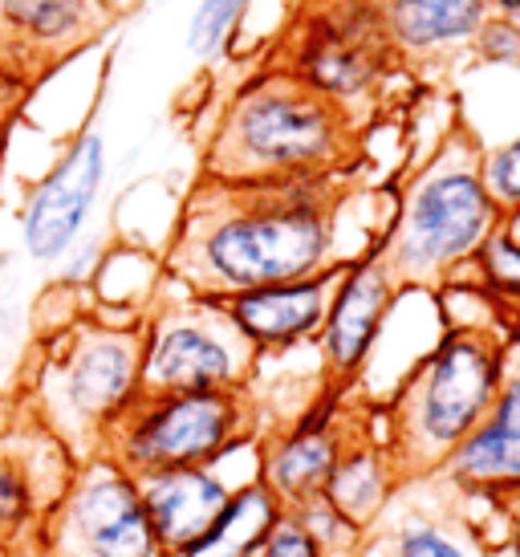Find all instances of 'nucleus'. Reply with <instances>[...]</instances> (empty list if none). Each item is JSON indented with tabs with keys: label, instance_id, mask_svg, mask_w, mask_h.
Segmentation results:
<instances>
[{
	"label": "nucleus",
	"instance_id": "f257e3e1",
	"mask_svg": "<svg viewBox=\"0 0 520 557\" xmlns=\"http://www.w3.org/2000/svg\"><path fill=\"white\" fill-rule=\"evenodd\" d=\"M358 171L306 184H220L199 175L163 252V277L196 297L318 277L362 252L342 245Z\"/></svg>",
	"mask_w": 520,
	"mask_h": 557
},
{
	"label": "nucleus",
	"instance_id": "f03ea898",
	"mask_svg": "<svg viewBox=\"0 0 520 557\" xmlns=\"http://www.w3.org/2000/svg\"><path fill=\"white\" fill-rule=\"evenodd\" d=\"M362 131L346 107L293 70L264 65L240 82L203 143L199 175L220 184H306L358 171Z\"/></svg>",
	"mask_w": 520,
	"mask_h": 557
},
{
	"label": "nucleus",
	"instance_id": "7ed1b4c3",
	"mask_svg": "<svg viewBox=\"0 0 520 557\" xmlns=\"http://www.w3.org/2000/svg\"><path fill=\"white\" fill-rule=\"evenodd\" d=\"M480 156L484 143L472 126L451 123L431 156L407 175L398 208L379 236L383 261L403 294H439L447 281H459L472 269L480 245L505 224L484 191Z\"/></svg>",
	"mask_w": 520,
	"mask_h": 557
},
{
	"label": "nucleus",
	"instance_id": "20e7f679",
	"mask_svg": "<svg viewBox=\"0 0 520 557\" xmlns=\"http://www.w3.org/2000/svg\"><path fill=\"white\" fill-rule=\"evenodd\" d=\"M143 318L94 310L49 325L25 374V416L74 460H90L102 435L143 391Z\"/></svg>",
	"mask_w": 520,
	"mask_h": 557
},
{
	"label": "nucleus",
	"instance_id": "39448f33",
	"mask_svg": "<svg viewBox=\"0 0 520 557\" xmlns=\"http://www.w3.org/2000/svg\"><path fill=\"white\" fill-rule=\"evenodd\" d=\"M508 330L444 325L439 342L403 374L386 399L383 448L398 480L435 476L488 416Z\"/></svg>",
	"mask_w": 520,
	"mask_h": 557
},
{
	"label": "nucleus",
	"instance_id": "423d86ee",
	"mask_svg": "<svg viewBox=\"0 0 520 557\" xmlns=\"http://www.w3.org/2000/svg\"><path fill=\"white\" fill-rule=\"evenodd\" d=\"M257 435V399L248 391H138L107 428L98 456L131 476H151L168 468L220 465Z\"/></svg>",
	"mask_w": 520,
	"mask_h": 557
},
{
	"label": "nucleus",
	"instance_id": "0eeeda50",
	"mask_svg": "<svg viewBox=\"0 0 520 557\" xmlns=\"http://www.w3.org/2000/svg\"><path fill=\"white\" fill-rule=\"evenodd\" d=\"M257 371V346L228 310L163 277L143 313V391H248Z\"/></svg>",
	"mask_w": 520,
	"mask_h": 557
},
{
	"label": "nucleus",
	"instance_id": "6e6552de",
	"mask_svg": "<svg viewBox=\"0 0 520 557\" xmlns=\"http://www.w3.org/2000/svg\"><path fill=\"white\" fill-rule=\"evenodd\" d=\"M269 65L293 70L367 126L403 58L367 9L350 0H301Z\"/></svg>",
	"mask_w": 520,
	"mask_h": 557
},
{
	"label": "nucleus",
	"instance_id": "1a4fd4ad",
	"mask_svg": "<svg viewBox=\"0 0 520 557\" xmlns=\"http://www.w3.org/2000/svg\"><path fill=\"white\" fill-rule=\"evenodd\" d=\"M41 557H168L138 480L107 456L77 460L62 496L33 529Z\"/></svg>",
	"mask_w": 520,
	"mask_h": 557
},
{
	"label": "nucleus",
	"instance_id": "9d476101",
	"mask_svg": "<svg viewBox=\"0 0 520 557\" xmlns=\"http://www.w3.org/2000/svg\"><path fill=\"white\" fill-rule=\"evenodd\" d=\"M358 557H505L468 512V496L435 476L403 480L370 521Z\"/></svg>",
	"mask_w": 520,
	"mask_h": 557
},
{
	"label": "nucleus",
	"instance_id": "9b49d317",
	"mask_svg": "<svg viewBox=\"0 0 520 557\" xmlns=\"http://www.w3.org/2000/svg\"><path fill=\"white\" fill-rule=\"evenodd\" d=\"M102 184H107V139L98 131H77L21 203L16 216L21 252L33 264L53 269L86 236Z\"/></svg>",
	"mask_w": 520,
	"mask_h": 557
},
{
	"label": "nucleus",
	"instance_id": "f8f14e48",
	"mask_svg": "<svg viewBox=\"0 0 520 557\" xmlns=\"http://www.w3.org/2000/svg\"><path fill=\"white\" fill-rule=\"evenodd\" d=\"M350 395L354 391H322L281 432L257 435V480L285 509L322 496L325 476L337 465L342 448L367 428L358 416V399Z\"/></svg>",
	"mask_w": 520,
	"mask_h": 557
},
{
	"label": "nucleus",
	"instance_id": "ddd939ff",
	"mask_svg": "<svg viewBox=\"0 0 520 557\" xmlns=\"http://www.w3.org/2000/svg\"><path fill=\"white\" fill-rule=\"evenodd\" d=\"M123 16L114 0H0V74L37 90L53 70L98 46Z\"/></svg>",
	"mask_w": 520,
	"mask_h": 557
},
{
	"label": "nucleus",
	"instance_id": "4468645a",
	"mask_svg": "<svg viewBox=\"0 0 520 557\" xmlns=\"http://www.w3.org/2000/svg\"><path fill=\"white\" fill-rule=\"evenodd\" d=\"M403 297L395 273L386 269L379 240L354 257L337 277L322 330H318V358H322V391H354L367 371L383 325Z\"/></svg>",
	"mask_w": 520,
	"mask_h": 557
},
{
	"label": "nucleus",
	"instance_id": "2eb2a0df",
	"mask_svg": "<svg viewBox=\"0 0 520 557\" xmlns=\"http://www.w3.org/2000/svg\"><path fill=\"white\" fill-rule=\"evenodd\" d=\"M367 9L391 46L398 49L403 65L447 74L459 58L472 53V37L488 16V0H350Z\"/></svg>",
	"mask_w": 520,
	"mask_h": 557
},
{
	"label": "nucleus",
	"instance_id": "dca6fc26",
	"mask_svg": "<svg viewBox=\"0 0 520 557\" xmlns=\"http://www.w3.org/2000/svg\"><path fill=\"white\" fill-rule=\"evenodd\" d=\"M346 264L325 269L318 277L264 285V289H245V294L215 297V301L228 310V318L240 325V334L257 346L260 358L281 355V350H293V346H301V342L318 338L325 306H330V294H334V285Z\"/></svg>",
	"mask_w": 520,
	"mask_h": 557
},
{
	"label": "nucleus",
	"instance_id": "f3484780",
	"mask_svg": "<svg viewBox=\"0 0 520 557\" xmlns=\"http://www.w3.org/2000/svg\"><path fill=\"white\" fill-rule=\"evenodd\" d=\"M135 480L143 505H147V517H151L168 554L196 542L215 521V512L228 505V496L240 488L236 480L224 476V460L199 468H168V472H151V476Z\"/></svg>",
	"mask_w": 520,
	"mask_h": 557
},
{
	"label": "nucleus",
	"instance_id": "a211bd4d",
	"mask_svg": "<svg viewBox=\"0 0 520 557\" xmlns=\"http://www.w3.org/2000/svg\"><path fill=\"white\" fill-rule=\"evenodd\" d=\"M398 484H403V480H398L395 465H391V456H386L383 435H374L362 428V432L342 448L337 465L330 468L322 496L342 512V517H350L358 529H370V521L386 509V500L395 496Z\"/></svg>",
	"mask_w": 520,
	"mask_h": 557
},
{
	"label": "nucleus",
	"instance_id": "6ab92c4d",
	"mask_svg": "<svg viewBox=\"0 0 520 557\" xmlns=\"http://www.w3.org/2000/svg\"><path fill=\"white\" fill-rule=\"evenodd\" d=\"M281 512H285V505L252 476L228 496V505L215 512V521L196 542L168 557H252L257 545L269 537V529L281 521Z\"/></svg>",
	"mask_w": 520,
	"mask_h": 557
},
{
	"label": "nucleus",
	"instance_id": "aec40b11",
	"mask_svg": "<svg viewBox=\"0 0 520 557\" xmlns=\"http://www.w3.org/2000/svg\"><path fill=\"white\" fill-rule=\"evenodd\" d=\"M472 281L517 322L520 318V236L500 224L496 233L480 245L472 261Z\"/></svg>",
	"mask_w": 520,
	"mask_h": 557
},
{
	"label": "nucleus",
	"instance_id": "412c9836",
	"mask_svg": "<svg viewBox=\"0 0 520 557\" xmlns=\"http://www.w3.org/2000/svg\"><path fill=\"white\" fill-rule=\"evenodd\" d=\"M289 512L309 529V537L318 542L322 557H358L367 529H358L350 517H342L325 496H309L301 505H293Z\"/></svg>",
	"mask_w": 520,
	"mask_h": 557
},
{
	"label": "nucleus",
	"instance_id": "4be33fe9",
	"mask_svg": "<svg viewBox=\"0 0 520 557\" xmlns=\"http://www.w3.org/2000/svg\"><path fill=\"white\" fill-rule=\"evenodd\" d=\"M252 9V0H199L191 25H187V49L196 58H212L228 46V37L236 33V25L245 21V13Z\"/></svg>",
	"mask_w": 520,
	"mask_h": 557
},
{
	"label": "nucleus",
	"instance_id": "5701e85b",
	"mask_svg": "<svg viewBox=\"0 0 520 557\" xmlns=\"http://www.w3.org/2000/svg\"><path fill=\"white\" fill-rule=\"evenodd\" d=\"M480 180L492 203L500 208V216H520V135L500 143V147H484L480 156Z\"/></svg>",
	"mask_w": 520,
	"mask_h": 557
},
{
	"label": "nucleus",
	"instance_id": "b1692460",
	"mask_svg": "<svg viewBox=\"0 0 520 557\" xmlns=\"http://www.w3.org/2000/svg\"><path fill=\"white\" fill-rule=\"evenodd\" d=\"M472 53L488 65H520V29L508 16L488 13L472 37Z\"/></svg>",
	"mask_w": 520,
	"mask_h": 557
},
{
	"label": "nucleus",
	"instance_id": "393cba45",
	"mask_svg": "<svg viewBox=\"0 0 520 557\" xmlns=\"http://www.w3.org/2000/svg\"><path fill=\"white\" fill-rule=\"evenodd\" d=\"M252 557H322V549H318V542L309 537V529L285 509L281 512V521L269 529V537L257 545V554Z\"/></svg>",
	"mask_w": 520,
	"mask_h": 557
},
{
	"label": "nucleus",
	"instance_id": "a878e982",
	"mask_svg": "<svg viewBox=\"0 0 520 557\" xmlns=\"http://www.w3.org/2000/svg\"><path fill=\"white\" fill-rule=\"evenodd\" d=\"M33 86L29 82L13 78V74H0V151H4V143L13 135V123L21 119V110L29 102Z\"/></svg>",
	"mask_w": 520,
	"mask_h": 557
},
{
	"label": "nucleus",
	"instance_id": "bb28decb",
	"mask_svg": "<svg viewBox=\"0 0 520 557\" xmlns=\"http://www.w3.org/2000/svg\"><path fill=\"white\" fill-rule=\"evenodd\" d=\"M505 557H520V517L508 525V545H505Z\"/></svg>",
	"mask_w": 520,
	"mask_h": 557
},
{
	"label": "nucleus",
	"instance_id": "cd10ccee",
	"mask_svg": "<svg viewBox=\"0 0 520 557\" xmlns=\"http://www.w3.org/2000/svg\"><path fill=\"white\" fill-rule=\"evenodd\" d=\"M520 9V0H488V13L496 16H508V13H517Z\"/></svg>",
	"mask_w": 520,
	"mask_h": 557
},
{
	"label": "nucleus",
	"instance_id": "c85d7f7f",
	"mask_svg": "<svg viewBox=\"0 0 520 557\" xmlns=\"http://www.w3.org/2000/svg\"><path fill=\"white\" fill-rule=\"evenodd\" d=\"M9 322V294H4V285H0V330Z\"/></svg>",
	"mask_w": 520,
	"mask_h": 557
},
{
	"label": "nucleus",
	"instance_id": "c756f323",
	"mask_svg": "<svg viewBox=\"0 0 520 557\" xmlns=\"http://www.w3.org/2000/svg\"><path fill=\"white\" fill-rule=\"evenodd\" d=\"M9 264H13V252H0V273H4Z\"/></svg>",
	"mask_w": 520,
	"mask_h": 557
},
{
	"label": "nucleus",
	"instance_id": "7c9ffc66",
	"mask_svg": "<svg viewBox=\"0 0 520 557\" xmlns=\"http://www.w3.org/2000/svg\"><path fill=\"white\" fill-rule=\"evenodd\" d=\"M508 21H512V25L520 29V9H517V13H508Z\"/></svg>",
	"mask_w": 520,
	"mask_h": 557
},
{
	"label": "nucleus",
	"instance_id": "2f4dec72",
	"mask_svg": "<svg viewBox=\"0 0 520 557\" xmlns=\"http://www.w3.org/2000/svg\"><path fill=\"white\" fill-rule=\"evenodd\" d=\"M114 4H119V9H123V13H126V4H131V0H114Z\"/></svg>",
	"mask_w": 520,
	"mask_h": 557
}]
</instances>
